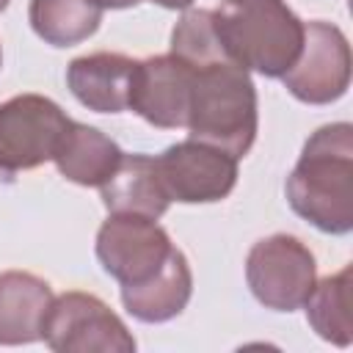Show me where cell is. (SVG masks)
<instances>
[{"label":"cell","mask_w":353,"mask_h":353,"mask_svg":"<svg viewBox=\"0 0 353 353\" xmlns=\"http://www.w3.org/2000/svg\"><path fill=\"white\" fill-rule=\"evenodd\" d=\"M99 196L108 212L146 215L154 221L171 204L149 154H121L116 171L99 185Z\"/></svg>","instance_id":"obj_15"},{"label":"cell","mask_w":353,"mask_h":353,"mask_svg":"<svg viewBox=\"0 0 353 353\" xmlns=\"http://www.w3.org/2000/svg\"><path fill=\"white\" fill-rule=\"evenodd\" d=\"M215 28L229 58L265 77H281L303 47V22L284 0H223Z\"/></svg>","instance_id":"obj_3"},{"label":"cell","mask_w":353,"mask_h":353,"mask_svg":"<svg viewBox=\"0 0 353 353\" xmlns=\"http://www.w3.org/2000/svg\"><path fill=\"white\" fill-rule=\"evenodd\" d=\"M251 295L273 312H295L317 284L314 254L292 234H270L251 245L245 256Z\"/></svg>","instance_id":"obj_4"},{"label":"cell","mask_w":353,"mask_h":353,"mask_svg":"<svg viewBox=\"0 0 353 353\" xmlns=\"http://www.w3.org/2000/svg\"><path fill=\"white\" fill-rule=\"evenodd\" d=\"M152 3H157L163 8H190L193 6V0H152Z\"/></svg>","instance_id":"obj_20"},{"label":"cell","mask_w":353,"mask_h":353,"mask_svg":"<svg viewBox=\"0 0 353 353\" xmlns=\"http://www.w3.org/2000/svg\"><path fill=\"white\" fill-rule=\"evenodd\" d=\"M0 63H3V50H0Z\"/></svg>","instance_id":"obj_22"},{"label":"cell","mask_w":353,"mask_h":353,"mask_svg":"<svg viewBox=\"0 0 353 353\" xmlns=\"http://www.w3.org/2000/svg\"><path fill=\"white\" fill-rule=\"evenodd\" d=\"M174 251L168 232L146 215L110 212L97 232V259L121 287L149 281Z\"/></svg>","instance_id":"obj_6"},{"label":"cell","mask_w":353,"mask_h":353,"mask_svg":"<svg viewBox=\"0 0 353 353\" xmlns=\"http://www.w3.org/2000/svg\"><path fill=\"white\" fill-rule=\"evenodd\" d=\"M306 320L314 334L336 347H347L353 339V320H350V265L339 273L325 276L314 284L312 295L306 298Z\"/></svg>","instance_id":"obj_17"},{"label":"cell","mask_w":353,"mask_h":353,"mask_svg":"<svg viewBox=\"0 0 353 353\" xmlns=\"http://www.w3.org/2000/svg\"><path fill=\"white\" fill-rule=\"evenodd\" d=\"M8 3H11V0H0V11H6V8H8Z\"/></svg>","instance_id":"obj_21"},{"label":"cell","mask_w":353,"mask_h":353,"mask_svg":"<svg viewBox=\"0 0 353 353\" xmlns=\"http://www.w3.org/2000/svg\"><path fill=\"white\" fill-rule=\"evenodd\" d=\"M193 141L218 146L232 157L248 154L256 141L259 108L251 74L234 61H215L193 69L188 121Z\"/></svg>","instance_id":"obj_2"},{"label":"cell","mask_w":353,"mask_h":353,"mask_svg":"<svg viewBox=\"0 0 353 353\" xmlns=\"http://www.w3.org/2000/svg\"><path fill=\"white\" fill-rule=\"evenodd\" d=\"M102 11L97 0H30L28 19L41 41L72 47L97 33Z\"/></svg>","instance_id":"obj_16"},{"label":"cell","mask_w":353,"mask_h":353,"mask_svg":"<svg viewBox=\"0 0 353 353\" xmlns=\"http://www.w3.org/2000/svg\"><path fill=\"white\" fill-rule=\"evenodd\" d=\"M193 295V273L188 256L174 245L165 265L143 284L121 287L124 309L141 323H165L182 314Z\"/></svg>","instance_id":"obj_14"},{"label":"cell","mask_w":353,"mask_h":353,"mask_svg":"<svg viewBox=\"0 0 353 353\" xmlns=\"http://www.w3.org/2000/svg\"><path fill=\"white\" fill-rule=\"evenodd\" d=\"M102 8H132V6H138L141 0H97Z\"/></svg>","instance_id":"obj_19"},{"label":"cell","mask_w":353,"mask_h":353,"mask_svg":"<svg viewBox=\"0 0 353 353\" xmlns=\"http://www.w3.org/2000/svg\"><path fill=\"white\" fill-rule=\"evenodd\" d=\"M52 287L28 270L0 273V345H30L41 339L52 306Z\"/></svg>","instance_id":"obj_12"},{"label":"cell","mask_w":353,"mask_h":353,"mask_svg":"<svg viewBox=\"0 0 353 353\" xmlns=\"http://www.w3.org/2000/svg\"><path fill=\"white\" fill-rule=\"evenodd\" d=\"M287 201L325 234L353 229V127L347 121L323 124L306 138L287 176Z\"/></svg>","instance_id":"obj_1"},{"label":"cell","mask_w":353,"mask_h":353,"mask_svg":"<svg viewBox=\"0 0 353 353\" xmlns=\"http://www.w3.org/2000/svg\"><path fill=\"white\" fill-rule=\"evenodd\" d=\"M154 168L168 201L179 204H212L237 185V157L193 138L157 154Z\"/></svg>","instance_id":"obj_9"},{"label":"cell","mask_w":353,"mask_h":353,"mask_svg":"<svg viewBox=\"0 0 353 353\" xmlns=\"http://www.w3.org/2000/svg\"><path fill=\"white\" fill-rule=\"evenodd\" d=\"M171 55L185 61L193 69L215 63V61H226L229 52L221 44V36L215 28V11L188 8L171 30Z\"/></svg>","instance_id":"obj_18"},{"label":"cell","mask_w":353,"mask_h":353,"mask_svg":"<svg viewBox=\"0 0 353 353\" xmlns=\"http://www.w3.org/2000/svg\"><path fill=\"white\" fill-rule=\"evenodd\" d=\"M193 85V66L168 55H152L135 61L132 85H130V108L152 127L176 130L188 121Z\"/></svg>","instance_id":"obj_10"},{"label":"cell","mask_w":353,"mask_h":353,"mask_svg":"<svg viewBox=\"0 0 353 353\" xmlns=\"http://www.w3.org/2000/svg\"><path fill=\"white\" fill-rule=\"evenodd\" d=\"M132 72L135 61L121 52H91L66 66V85L88 110L121 113L130 108Z\"/></svg>","instance_id":"obj_11"},{"label":"cell","mask_w":353,"mask_h":353,"mask_svg":"<svg viewBox=\"0 0 353 353\" xmlns=\"http://www.w3.org/2000/svg\"><path fill=\"white\" fill-rule=\"evenodd\" d=\"M121 154L124 152L119 149V143L102 130L69 119L66 130L58 138L52 163L63 179L83 188H99L116 171Z\"/></svg>","instance_id":"obj_13"},{"label":"cell","mask_w":353,"mask_h":353,"mask_svg":"<svg viewBox=\"0 0 353 353\" xmlns=\"http://www.w3.org/2000/svg\"><path fill=\"white\" fill-rule=\"evenodd\" d=\"M41 339L58 353H132L135 336L124 320L91 292H63L52 298Z\"/></svg>","instance_id":"obj_5"},{"label":"cell","mask_w":353,"mask_h":353,"mask_svg":"<svg viewBox=\"0 0 353 353\" xmlns=\"http://www.w3.org/2000/svg\"><path fill=\"white\" fill-rule=\"evenodd\" d=\"M69 116L41 94H17L0 105V171H28L52 160Z\"/></svg>","instance_id":"obj_7"},{"label":"cell","mask_w":353,"mask_h":353,"mask_svg":"<svg viewBox=\"0 0 353 353\" xmlns=\"http://www.w3.org/2000/svg\"><path fill=\"white\" fill-rule=\"evenodd\" d=\"M284 88L306 105H331L350 85V44L345 33L323 19L303 22V47L281 74Z\"/></svg>","instance_id":"obj_8"}]
</instances>
